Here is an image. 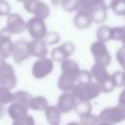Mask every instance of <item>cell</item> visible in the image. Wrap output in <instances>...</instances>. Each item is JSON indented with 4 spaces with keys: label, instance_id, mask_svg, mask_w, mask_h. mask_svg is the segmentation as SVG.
Instances as JSON below:
<instances>
[{
    "label": "cell",
    "instance_id": "cell-13",
    "mask_svg": "<svg viewBox=\"0 0 125 125\" xmlns=\"http://www.w3.org/2000/svg\"><path fill=\"white\" fill-rule=\"evenodd\" d=\"M28 51L30 56L37 59L46 58L48 55V45L43 39H32L28 41Z\"/></svg>",
    "mask_w": 125,
    "mask_h": 125
},
{
    "label": "cell",
    "instance_id": "cell-29",
    "mask_svg": "<svg viewBox=\"0 0 125 125\" xmlns=\"http://www.w3.org/2000/svg\"><path fill=\"white\" fill-rule=\"evenodd\" d=\"M110 40L123 42V40H124V27L123 26L110 27Z\"/></svg>",
    "mask_w": 125,
    "mask_h": 125
},
{
    "label": "cell",
    "instance_id": "cell-10",
    "mask_svg": "<svg viewBox=\"0 0 125 125\" xmlns=\"http://www.w3.org/2000/svg\"><path fill=\"white\" fill-rule=\"evenodd\" d=\"M13 41H12V33L7 29V27H3L0 30V58L6 60L12 56L13 50Z\"/></svg>",
    "mask_w": 125,
    "mask_h": 125
},
{
    "label": "cell",
    "instance_id": "cell-14",
    "mask_svg": "<svg viewBox=\"0 0 125 125\" xmlns=\"http://www.w3.org/2000/svg\"><path fill=\"white\" fill-rule=\"evenodd\" d=\"M7 112L13 121H17L24 118L28 114V107L25 104L12 102L7 108Z\"/></svg>",
    "mask_w": 125,
    "mask_h": 125
},
{
    "label": "cell",
    "instance_id": "cell-26",
    "mask_svg": "<svg viewBox=\"0 0 125 125\" xmlns=\"http://www.w3.org/2000/svg\"><path fill=\"white\" fill-rule=\"evenodd\" d=\"M68 57L66 56V54L64 53V51L62 49V47L61 46H59V47H56V48H54V49H52V51H51V60L55 62H61L62 61H63V60H65V59H67Z\"/></svg>",
    "mask_w": 125,
    "mask_h": 125
},
{
    "label": "cell",
    "instance_id": "cell-20",
    "mask_svg": "<svg viewBox=\"0 0 125 125\" xmlns=\"http://www.w3.org/2000/svg\"><path fill=\"white\" fill-rule=\"evenodd\" d=\"M106 9L102 5V4H99L97 6H95L91 13H90V17L92 19V22H95V23H103L105 20H106Z\"/></svg>",
    "mask_w": 125,
    "mask_h": 125
},
{
    "label": "cell",
    "instance_id": "cell-4",
    "mask_svg": "<svg viewBox=\"0 0 125 125\" xmlns=\"http://www.w3.org/2000/svg\"><path fill=\"white\" fill-rule=\"evenodd\" d=\"M17 85V75L12 64L0 58V86L12 90Z\"/></svg>",
    "mask_w": 125,
    "mask_h": 125
},
{
    "label": "cell",
    "instance_id": "cell-19",
    "mask_svg": "<svg viewBox=\"0 0 125 125\" xmlns=\"http://www.w3.org/2000/svg\"><path fill=\"white\" fill-rule=\"evenodd\" d=\"M49 105L47 98L44 96H32L30 99L27 107L28 109L35 110V111H44V109Z\"/></svg>",
    "mask_w": 125,
    "mask_h": 125
},
{
    "label": "cell",
    "instance_id": "cell-35",
    "mask_svg": "<svg viewBox=\"0 0 125 125\" xmlns=\"http://www.w3.org/2000/svg\"><path fill=\"white\" fill-rule=\"evenodd\" d=\"M11 13V6L6 0H0V16H8Z\"/></svg>",
    "mask_w": 125,
    "mask_h": 125
},
{
    "label": "cell",
    "instance_id": "cell-22",
    "mask_svg": "<svg viewBox=\"0 0 125 125\" xmlns=\"http://www.w3.org/2000/svg\"><path fill=\"white\" fill-rule=\"evenodd\" d=\"M73 109L75 110V112L79 116H82V115L91 113V111H92V104L90 102H87V101H76Z\"/></svg>",
    "mask_w": 125,
    "mask_h": 125
},
{
    "label": "cell",
    "instance_id": "cell-21",
    "mask_svg": "<svg viewBox=\"0 0 125 125\" xmlns=\"http://www.w3.org/2000/svg\"><path fill=\"white\" fill-rule=\"evenodd\" d=\"M101 4V0H77V11L90 14L92 9Z\"/></svg>",
    "mask_w": 125,
    "mask_h": 125
},
{
    "label": "cell",
    "instance_id": "cell-9",
    "mask_svg": "<svg viewBox=\"0 0 125 125\" xmlns=\"http://www.w3.org/2000/svg\"><path fill=\"white\" fill-rule=\"evenodd\" d=\"M11 57H13L14 62L18 64H21V62L26 61L30 57L28 51V41L25 39H19L14 42Z\"/></svg>",
    "mask_w": 125,
    "mask_h": 125
},
{
    "label": "cell",
    "instance_id": "cell-3",
    "mask_svg": "<svg viewBox=\"0 0 125 125\" xmlns=\"http://www.w3.org/2000/svg\"><path fill=\"white\" fill-rule=\"evenodd\" d=\"M100 121L108 122L111 124H117L125 119V106L117 104L113 106L104 107L98 115Z\"/></svg>",
    "mask_w": 125,
    "mask_h": 125
},
{
    "label": "cell",
    "instance_id": "cell-25",
    "mask_svg": "<svg viewBox=\"0 0 125 125\" xmlns=\"http://www.w3.org/2000/svg\"><path fill=\"white\" fill-rule=\"evenodd\" d=\"M110 80L113 86L116 88L124 86V71L123 70H115L110 74Z\"/></svg>",
    "mask_w": 125,
    "mask_h": 125
},
{
    "label": "cell",
    "instance_id": "cell-17",
    "mask_svg": "<svg viewBox=\"0 0 125 125\" xmlns=\"http://www.w3.org/2000/svg\"><path fill=\"white\" fill-rule=\"evenodd\" d=\"M61 69L62 73H68L74 76H78L79 71L81 70L78 62L69 58L61 62Z\"/></svg>",
    "mask_w": 125,
    "mask_h": 125
},
{
    "label": "cell",
    "instance_id": "cell-15",
    "mask_svg": "<svg viewBox=\"0 0 125 125\" xmlns=\"http://www.w3.org/2000/svg\"><path fill=\"white\" fill-rule=\"evenodd\" d=\"M77 77L68 73H62L58 79V88L62 92H71L75 84L77 83Z\"/></svg>",
    "mask_w": 125,
    "mask_h": 125
},
{
    "label": "cell",
    "instance_id": "cell-32",
    "mask_svg": "<svg viewBox=\"0 0 125 125\" xmlns=\"http://www.w3.org/2000/svg\"><path fill=\"white\" fill-rule=\"evenodd\" d=\"M61 6L66 12H75L77 11V0H62Z\"/></svg>",
    "mask_w": 125,
    "mask_h": 125
},
{
    "label": "cell",
    "instance_id": "cell-27",
    "mask_svg": "<svg viewBox=\"0 0 125 125\" xmlns=\"http://www.w3.org/2000/svg\"><path fill=\"white\" fill-rule=\"evenodd\" d=\"M13 100V93L11 90L0 86V104L6 105L8 104H11Z\"/></svg>",
    "mask_w": 125,
    "mask_h": 125
},
{
    "label": "cell",
    "instance_id": "cell-7",
    "mask_svg": "<svg viewBox=\"0 0 125 125\" xmlns=\"http://www.w3.org/2000/svg\"><path fill=\"white\" fill-rule=\"evenodd\" d=\"M25 30L33 39H43L48 32L44 20L36 17L25 21Z\"/></svg>",
    "mask_w": 125,
    "mask_h": 125
},
{
    "label": "cell",
    "instance_id": "cell-31",
    "mask_svg": "<svg viewBox=\"0 0 125 125\" xmlns=\"http://www.w3.org/2000/svg\"><path fill=\"white\" fill-rule=\"evenodd\" d=\"M43 40L47 45H55L60 42L61 36L57 31H48Z\"/></svg>",
    "mask_w": 125,
    "mask_h": 125
},
{
    "label": "cell",
    "instance_id": "cell-39",
    "mask_svg": "<svg viewBox=\"0 0 125 125\" xmlns=\"http://www.w3.org/2000/svg\"><path fill=\"white\" fill-rule=\"evenodd\" d=\"M62 1V0H51L52 4H53L54 6H59V5H61Z\"/></svg>",
    "mask_w": 125,
    "mask_h": 125
},
{
    "label": "cell",
    "instance_id": "cell-1",
    "mask_svg": "<svg viewBox=\"0 0 125 125\" xmlns=\"http://www.w3.org/2000/svg\"><path fill=\"white\" fill-rule=\"evenodd\" d=\"M71 93L77 101L90 102L96 99L101 93V86L94 80H88L84 82H78L73 87Z\"/></svg>",
    "mask_w": 125,
    "mask_h": 125
},
{
    "label": "cell",
    "instance_id": "cell-42",
    "mask_svg": "<svg viewBox=\"0 0 125 125\" xmlns=\"http://www.w3.org/2000/svg\"><path fill=\"white\" fill-rule=\"evenodd\" d=\"M17 1H19V2H21V3H25L27 0H17Z\"/></svg>",
    "mask_w": 125,
    "mask_h": 125
},
{
    "label": "cell",
    "instance_id": "cell-24",
    "mask_svg": "<svg viewBox=\"0 0 125 125\" xmlns=\"http://www.w3.org/2000/svg\"><path fill=\"white\" fill-rule=\"evenodd\" d=\"M97 40L101 42H107L110 40V27L107 25H101L97 29Z\"/></svg>",
    "mask_w": 125,
    "mask_h": 125
},
{
    "label": "cell",
    "instance_id": "cell-28",
    "mask_svg": "<svg viewBox=\"0 0 125 125\" xmlns=\"http://www.w3.org/2000/svg\"><path fill=\"white\" fill-rule=\"evenodd\" d=\"M79 117V123L81 125H98V123L100 122L98 115H95L93 113H88Z\"/></svg>",
    "mask_w": 125,
    "mask_h": 125
},
{
    "label": "cell",
    "instance_id": "cell-11",
    "mask_svg": "<svg viewBox=\"0 0 125 125\" xmlns=\"http://www.w3.org/2000/svg\"><path fill=\"white\" fill-rule=\"evenodd\" d=\"M12 34H21L25 30V21L20 14L10 13L7 16L6 26Z\"/></svg>",
    "mask_w": 125,
    "mask_h": 125
},
{
    "label": "cell",
    "instance_id": "cell-30",
    "mask_svg": "<svg viewBox=\"0 0 125 125\" xmlns=\"http://www.w3.org/2000/svg\"><path fill=\"white\" fill-rule=\"evenodd\" d=\"M110 9L117 16H124L125 14V0H113Z\"/></svg>",
    "mask_w": 125,
    "mask_h": 125
},
{
    "label": "cell",
    "instance_id": "cell-2",
    "mask_svg": "<svg viewBox=\"0 0 125 125\" xmlns=\"http://www.w3.org/2000/svg\"><path fill=\"white\" fill-rule=\"evenodd\" d=\"M89 72L91 74L92 80L101 86L102 93H109L114 90L115 87L110 80V73H108L105 66L99 63H94Z\"/></svg>",
    "mask_w": 125,
    "mask_h": 125
},
{
    "label": "cell",
    "instance_id": "cell-34",
    "mask_svg": "<svg viewBox=\"0 0 125 125\" xmlns=\"http://www.w3.org/2000/svg\"><path fill=\"white\" fill-rule=\"evenodd\" d=\"M12 125H35V121L34 118L27 114L24 118L21 119V120H17V121H13Z\"/></svg>",
    "mask_w": 125,
    "mask_h": 125
},
{
    "label": "cell",
    "instance_id": "cell-16",
    "mask_svg": "<svg viewBox=\"0 0 125 125\" xmlns=\"http://www.w3.org/2000/svg\"><path fill=\"white\" fill-rule=\"evenodd\" d=\"M44 113H45V118L49 123V125H60L62 119L61 118L62 113L60 112V110L56 105H48L44 109Z\"/></svg>",
    "mask_w": 125,
    "mask_h": 125
},
{
    "label": "cell",
    "instance_id": "cell-40",
    "mask_svg": "<svg viewBox=\"0 0 125 125\" xmlns=\"http://www.w3.org/2000/svg\"><path fill=\"white\" fill-rule=\"evenodd\" d=\"M98 125H114V124H111V123H108V122H104V121H100L98 123Z\"/></svg>",
    "mask_w": 125,
    "mask_h": 125
},
{
    "label": "cell",
    "instance_id": "cell-23",
    "mask_svg": "<svg viewBox=\"0 0 125 125\" xmlns=\"http://www.w3.org/2000/svg\"><path fill=\"white\" fill-rule=\"evenodd\" d=\"M32 98V95L26 91H22V90H20V91H17L15 93H13V100L12 102H15V103H20V104H25L27 106L30 99Z\"/></svg>",
    "mask_w": 125,
    "mask_h": 125
},
{
    "label": "cell",
    "instance_id": "cell-36",
    "mask_svg": "<svg viewBox=\"0 0 125 125\" xmlns=\"http://www.w3.org/2000/svg\"><path fill=\"white\" fill-rule=\"evenodd\" d=\"M125 55V51H124V47H120L117 51H116V54H115V57H116V60H117V62L121 65V67L124 66V56Z\"/></svg>",
    "mask_w": 125,
    "mask_h": 125
},
{
    "label": "cell",
    "instance_id": "cell-38",
    "mask_svg": "<svg viewBox=\"0 0 125 125\" xmlns=\"http://www.w3.org/2000/svg\"><path fill=\"white\" fill-rule=\"evenodd\" d=\"M5 112H6V108H5V105H2L0 104V119L5 115Z\"/></svg>",
    "mask_w": 125,
    "mask_h": 125
},
{
    "label": "cell",
    "instance_id": "cell-37",
    "mask_svg": "<svg viewBox=\"0 0 125 125\" xmlns=\"http://www.w3.org/2000/svg\"><path fill=\"white\" fill-rule=\"evenodd\" d=\"M113 0H101V4L107 10V9H110V6L112 4Z\"/></svg>",
    "mask_w": 125,
    "mask_h": 125
},
{
    "label": "cell",
    "instance_id": "cell-18",
    "mask_svg": "<svg viewBox=\"0 0 125 125\" xmlns=\"http://www.w3.org/2000/svg\"><path fill=\"white\" fill-rule=\"evenodd\" d=\"M73 23L74 26L78 29H86L90 27V25L92 24V19L90 17V14L77 12L73 19Z\"/></svg>",
    "mask_w": 125,
    "mask_h": 125
},
{
    "label": "cell",
    "instance_id": "cell-5",
    "mask_svg": "<svg viewBox=\"0 0 125 125\" xmlns=\"http://www.w3.org/2000/svg\"><path fill=\"white\" fill-rule=\"evenodd\" d=\"M90 52L95 60V63L102 64L104 66H108L111 62V56L108 52L105 43L96 40L90 46Z\"/></svg>",
    "mask_w": 125,
    "mask_h": 125
},
{
    "label": "cell",
    "instance_id": "cell-8",
    "mask_svg": "<svg viewBox=\"0 0 125 125\" xmlns=\"http://www.w3.org/2000/svg\"><path fill=\"white\" fill-rule=\"evenodd\" d=\"M23 6L27 13L33 14L36 18L45 20L50 15L49 6L41 0H27L23 3Z\"/></svg>",
    "mask_w": 125,
    "mask_h": 125
},
{
    "label": "cell",
    "instance_id": "cell-33",
    "mask_svg": "<svg viewBox=\"0 0 125 125\" xmlns=\"http://www.w3.org/2000/svg\"><path fill=\"white\" fill-rule=\"evenodd\" d=\"M61 47H62V49L64 51V53L66 54V56L69 58L71 55H73V53H74V51H75V45L72 43V42H70V41H65V42H63L62 45H61Z\"/></svg>",
    "mask_w": 125,
    "mask_h": 125
},
{
    "label": "cell",
    "instance_id": "cell-41",
    "mask_svg": "<svg viewBox=\"0 0 125 125\" xmlns=\"http://www.w3.org/2000/svg\"><path fill=\"white\" fill-rule=\"evenodd\" d=\"M66 125H81V124L77 121H71V122H68Z\"/></svg>",
    "mask_w": 125,
    "mask_h": 125
},
{
    "label": "cell",
    "instance_id": "cell-6",
    "mask_svg": "<svg viewBox=\"0 0 125 125\" xmlns=\"http://www.w3.org/2000/svg\"><path fill=\"white\" fill-rule=\"evenodd\" d=\"M54 69V62L49 58L37 59L31 66V74L36 79L47 77Z\"/></svg>",
    "mask_w": 125,
    "mask_h": 125
},
{
    "label": "cell",
    "instance_id": "cell-12",
    "mask_svg": "<svg viewBox=\"0 0 125 125\" xmlns=\"http://www.w3.org/2000/svg\"><path fill=\"white\" fill-rule=\"evenodd\" d=\"M76 101L77 100L71 92H62L58 98V103L56 106L58 107L61 113H68L73 110Z\"/></svg>",
    "mask_w": 125,
    "mask_h": 125
}]
</instances>
